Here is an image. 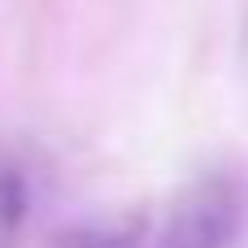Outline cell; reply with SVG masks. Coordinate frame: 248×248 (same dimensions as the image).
<instances>
[{"label":"cell","instance_id":"cell-1","mask_svg":"<svg viewBox=\"0 0 248 248\" xmlns=\"http://www.w3.org/2000/svg\"><path fill=\"white\" fill-rule=\"evenodd\" d=\"M244 218H248L244 183L227 170L201 174L170 205V214L157 231V248H235Z\"/></svg>","mask_w":248,"mask_h":248},{"label":"cell","instance_id":"cell-2","mask_svg":"<svg viewBox=\"0 0 248 248\" xmlns=\"http://www.w3.org/2000/svg\"><path fill=\"white\" fill-rule=\"evenodd\" d=\"M35 209V179L22 157L0 153V240H13Z\"/></svg>","mask_w":248,"mask_h":248},{"label":"cell","instance_id":"cell-3","mask_svg":"<svg viewBox=\"0 0 248 248\" xmlns=\"http://www.w3.org/2000/svg\"><path fill=\"white\" fill-rule=\"evenodd\" d=\"M57 248H148V240H144V227L118 222V227H78L61 235Z\"/></svg>","mask_w":248,"mask_h":248}]
</instances>
